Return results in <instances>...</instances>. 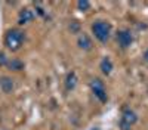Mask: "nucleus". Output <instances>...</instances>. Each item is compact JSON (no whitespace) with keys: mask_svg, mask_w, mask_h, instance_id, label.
<instances>
[{"mask_svg":"<svg viewBox=\"0 0 148 130\" xmlns=\"http://www.w3.org/2000/svg\"><path fill=\"white\" fill-rule=\"evenodd\" d=\"M24 40H25V33L18 30V28H12L5 35V46L8 47L9 50L16 52V50H19L22 47Z\"/></svg>","mask_w":148,"mask_h":130,"instance_id":"f257e3e1","label":"nucleus"},{"mask_svg":"<svg viewBox=\"0 0 148 130\" xmlns=\"http://www.w3.org/2000/svg\"><path fill=\"white\" fill-rule=\"evenodd\" d=\"M92 33L93 35L102 43H105L110 39V34H111V24L102 19H98L92 24Z\"/></svg>","mask_w":148,"mask_h":130,"instance_id":"f03ea898","label":"nucleus"},{"mask_svg":"<svg viewBox=\"0 0 148 130\" xmlns=\"http://www.w3.org/2000/svg\"><path fill=\"white\" fill-rule=\"evenodd\" d=\"M90 89L95 93V96L99 99L101 102H107V92H105V86L99 78H93L90 81Z\"/></svg>","mask_w":148,"mask_h":130,"instance_id":"7ed1b4c3","label":"nucleus"},{"mask_svg":"<svg viewBox=\"0 0 148 130\" xmlns=\"http://www.w3.org/2000/svg\"><path fill=\"white\" fill-rule=\"evenodd\" d=\"M117 42H119V44L123 47V49L129 47V46L132 44V42H133V37H132L130 31H127V30L119 31V33H117Z\"/></svg>","mask_w":148,"mask_h":130,"instance_id":"20e7f679","label":"nucleus"},{"mask_svg":"<svg viewBox=\"0 0 148 130\" xmlns=\"http://www.w3.org/2000/svg\"><path fill=\"white\" fill-rule=\"evenodd\" d=\"M34 18H36L34 12H33L31 9H28V7H24V9H21V10H19V14H18V22L21 24V25L31 22Z\"/></svg>","mask_w":148,"mask_h":130,"instance_id":"39448f33","label":"nucleus"},{"mask_svg":"<svg viewBox=\"0 0 148 130\" xmlns=\"http://www.w3.org/2000/svg\"><path fill=\"white\" fill-rule=\"evenodd\" d=\"M14 87H15V83L10 77H8V76L0 77V89H2L3 93H10L14 90Z\"/></svg>","mask_w":148,"mask_h":130,"instance_id":"423d86ee","label":"nucleus"},{"mask_svg":"<svg viewBox=\"0 0 148 130\" xmlns=\"http://www.w3.org/2000/svg\"><path fill=\"white\" fill-rule=\"evenodd\" d=\"M77 44H79L80 49H83V50H90V49H92V46H93L92 39L89 37L88 34H84V33L79 35V39H77Z\"/></svg>","mask_w":148,"mask_h":130,"instance_id":"0eeeda50","label":"nucleus"},{"mask_svg":"<svg viewBox=\"0 0 148 130\" xmlns=\"http://www.w3.org/2000/svg\"><path fill=\"white\" fill-rule=\"evenodd\" d=\"M121 121H125V123L133 126L135 123L138 121V115H136V112L132 111V110H126L125 112H123V115H121Z\"/></svg>","mask_w":148,"mask_h":130,"instance_id":"6e6552de","label":"nucleus"},{"mask_svg":"<svg viewBox=\"0 0 148 130\" xmlns=\"http://www.w3.org/2000/svg\"><path fill=\"white\" fill-rule=\"evenodd\" d=\"M76 86H77V76H76V73H74V71H71V73L67 74L65 87H67V90H73Z\"/></svg>","mask_w":148,"mask_h":130,"instance_id":"1a4fd4ad","label":"nucleus"},{"mask_svg":"<svg viewBox=\"0 0 148 130\" xmlns=\"http://www.w3.org/2000/svg\"><path fill=\"white\" fill-rule=\"evenodd\" d=\"M99 68H101V71L105 76L111 74V71H113V62H111V59L110 58H104L101 61V64H99Z\"/></svg>","mask_w":148,"mask_h":130,"instance_id":"9d476101","label":"nucleus"},{"mask_svg":"<svg viewBox=\"0 0 148 130\" xmlns=\"http://www.w3.org/2000/svg\"><path fill=\"white\" fill-rule=\"evenodd\" d=\"M9 69H12V71H21V69H24V62L21 61V59H10V61L8 62V65H6Z\"/></svg>","mask_w":148,"mask_h":130,"instance_id":"9b49d317","label":"nucleus"},{"mask_svg":"<svg viewBox=\"0 0 148 130\" xmlns=\"http://www.w3.org/2000/svg\"><path fill=\"white\" fill-rule=\"evenodd\" d=\"M90 2H88V0H80V2H77V7H79V10H82V12H86V10H89L90 9Z\"/></svg>","mask_w":148,"mask_h":130,"instance_id":"f8f14e48","label":"nucleus"},{"mask_svg":"<svg viewBox=\"0 0 148 130\" xmlns=\"http://www.w3.org/2000/svg\"><path fill=\"white\" fill-rule=\"evenodd\" d=\"M70 30H71V33H79V30H80V24H79L77 21H73V22L70 24Z\"/></svg>","mask_w":148,"mask_h":130,"instance_id":"ddd939ff","label":"nucleus"},{"mask_svg":"<svg viewBox=\"0 0 148 130\" xmlns=\"http://www.w3.org/2000/svg\"><path fill=\"white\" fill-rule=\"evenodd\" d=\"M8 58H6V55L3 53V52H0V67H6L8 65Z\"/></svg>","mask_w":148,"mask_h":130,"instance_id":"4468645a","label":"nucleus"},{"mask_svg":"<svg viewBox=\"0 0 148 130\" xmlns=\"http://www.w3.org/2000/svg\"><path fill=\"white\" fill-rule=\"evenodd\" d=\"M130 129H132L130 124H127L125 121H120V130H130Z\"/></svg>","mask_w":148,"mask_h":130,"instance_id":"2eb2a0df","label":"nucleus"},{"mask_svg":"<svg viewBox=\"0 0 148 130\" xmlns=\"http://www.w3.org/2000/svg\"><path fill=\"white\" fill-rule=\"evenodd\" d=\"M144 59L148 62V49H147V50H145V53H144Z\"/></svg>","mask_w":148,"mask_h":130,"instance_id":"dca6fc26","label":"nucleus"}]
</instances>
